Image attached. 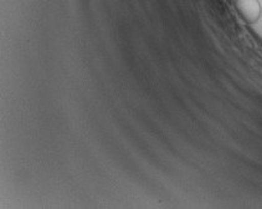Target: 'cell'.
<instances>
[{
    "instance_id": "obj_1",
    "label": "cell",
    "mask_w": 262,
    "mask_h": 209,
    "mask_svg": "<svg viewBox=\"0 0 262 209\" xmlns=\"http://www.w3.org/2000/svg\"><path fill=\"white\" fill-rule=\"evenodd\" d=\"M234 7L246 24H255L262 15L260 0H234Z\"/></svg>"
}]
</instances>
